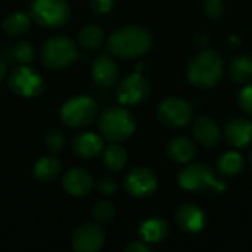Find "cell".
I'll return each instance as SVG.
<instances>
[{"label":"cell","mask_w":252,"mask_h":252,"mask_svg":"<svg viewBox=\"0 0 252 252\" xmlns=\"http://www.w3.org/2000/svg\"><path fill=\"white\" fill-rule=\"evenodd\" d=\"M224 72L223 58L211 49H205L198 53L186 68V75L193 86L213 87L216 86Z\"/></svg>","instance_id":"cell-2"},{"label":"cell","mask_w":252,"mask_h":252,"mask_svg":"<svg viewBox=\"0 0 252 252\" xmlns=\"http://www.w3.org/2000/svg\"><path fill=\"white\" fill-rule=\"evenodd\" d=\"M179 186L185 190L189 192H205V190H216V192H223L226 190V185L216 179L213 170L201 162L190 164L186 168H183L179 173L177 177Z\"/></svg>","instance_id":"cell-4"},{"label":"cell","mask_w":252,"mask_h":252,"mask_svg":"<svg viewBox=\"0 0 252 252\" xmlns=\"http://www.w3.org/2000/svg\"><path fill=\"white\" fill-rule=\"evenodd\" d=\"M44 143H46L47 149H50L52 152H58L63 148L65 137L59 130H50L44 137Z\"/></svg>","instance_id":"cell-29"},{"label":"cell","mask_w":252,"mask_h":252,"mask_svg":"<svg viewBox=\"0 0 252 252\" xmlns=\"http://www.w3.org/2000/svg\"><path fill=\"white\" fill-rule=\"evenodd\" d=\"M34 52L35 50H34V47H32L31 43H28V41H19L13 47V59L19 65H27V63L32 62Z\"/></svg>","instance_id":"cell-28"},{"label":"cell","mask_w":252,"mask_h":252,"mask_svg":"<svg viewBox=\"0 0 252 252\" xmlns=\"http://www.w3.org/2000/svg\"><path fill=\"white\" fill-rule=\"evenodd\" d=\"M72 151L84 159H92L103 151V140L94 133H81L72 140Z\"/></svg>","instance_id":"cell-17"},{"label":"cell","mask_w":252,"mask_h":252,"mask_svg":"<svg viewBox=\"0 0 252 252\" xmlns=\"http://www.w3.org/2000/svg\"><path fill=\"white\" fill-rule=\"evenodd\" d=\"M4 75H6V63L0 59V81L4 78Z\"/></svg>","instance_id":"cell-35"},{"label":"cell","mask_w":252,"mask_h":252,"mask_svg":"<svg viewBox=\"0 0 252 252\" xmlns=\"http://www.w3.org/2000/svg\"><path fill=\"white\" fill-rule=\"evenodd\" d=\"M204 6V12L211 18V19H217L223 15L224 12V3L223 0H204L202 1Z\"/></svg>","instance_id":"cell-30"},{"label":"cell","mask_w":252,"mask_h":252,"mask_svg":"<svg viewBox=\"0 0 252 252\" xmlns=\"http://www.w3.org/2000/svg\"><path fill=\"white\" fill-rule=\"evenodd\" d=\"M126 252H151L152 248L148 245V242L143 241H133L126 247Z\"/></svg>","instance_id":"cell-34"},{"label":"cell","mask_w":252,"mask_h":252,"mask_svg":"<svg viewBox=\"0 0 252 252\" xmlns=\"http://www.w3.org/2000/svg\"><path fill=\"white\" fill-rule=\"evenodd\" d=\"M250 161H251V164H252V149H251V154H250Z\"/></svg>","instance_id":"cell-36"},{"label":"cell","mask_w":252,"mask_h":252,"mask_svg":"<svg viewBox=\"0 0 252 252\" xmlns=\"http://www.w3.org/2000/svg\"><path fill=\"white\" fill-rule=\"evenodd\" d=\"M244 167V158L236 151L224 152L217 161V170L224 176H236Z\"/></svg>","instance_id":"cell-26"},{"label":"cell","mask_w":252,"mask_h":252,"mask_svg":"<svg viewBox=\"0 0 252 252\" xmlns=\"http://www.w3.org/2000/svg\"><path fill=\"white\" fill-rule=\"evenodd\" d=\"M106 241L105 230L97 223H86L75 229L72 235V247L78 252L99 251Z\"/></svg>","instance_id":"cell-11"},{"label":"cell","mask_w":252,"mask_h":252,"mask_svg":"<svg viewBox=\"0 0 252 252\" xmlns=\"http://www.w3.org/2000/svg\"><path fill=\"white\" fill-rule=\"evenodd\" d=\"M92 216L97 223H109L115 217V207L109 201H99L93 205Z\"/></svg>","instance_id":"cell-27"},{"label":"cell","mask_w":252,"mask_h":252,"mask_svg":"<svg viewBox=\"0 0 252 252\" xmlns=\"http://www.w3.org/2000/svg\"><path fill=\"white\" fill-rule=\"evenodd\" d=\"M97 190L105 196H112L118 190V182L114 177H102L96 183Z\"/></svg>","instance_id":"cell-31"},{"label":"cell","mask_w":252,"mask_h":252,"mask_svg":"<svg viewBox=\"0 0 252 252\" xmlns=\"http://www.w3.org/2000/svg\"><path fill=\"white\" fill-rule=\"evenodd\" d=\"M62 185L65 192L75 198L87 196L94 186L92 176L83 168H71L69 171H66L62 179Z\"/></svg>","instance_id":"cell-14"},{"label":"cell","mask_w":252,"mask_h":252,"mask_svg":"<svg viewBox=\"0 0 252 252\" xmlns=\"http://www.w3.org/2000/svg\"><path fill=\"white\" fill-rule=\"evenodd\" d=\"M224 136L227 143L235 148H244L252 143V121L247 118H233L226 124Z\"/></svg>","instance_id":"cell-16"},{"label":"cell","mask_w":252,"mask_h":252,"mask_svg":"<svg viewBox=\"0 0 252 252\" xmlns=\"http://www.w3.org/2000/svg\"><path fill=\"white\" fill-rule=\"evenodd\" d=\"M151 93V84L146 77L139 72L124 77L117 87V99L123 105H137Z\"/></svg>","instance_id":"cell-10"},{"label":"cell","mask_w":252,"mask_h":252,"mask_svg":"<svg viewBox=\"0 0 252 252\" xmlns=\"http://www.w3.org/2000/svg\"><path fill=\"white\" fill-rule=\"evenodd\" d=\"M77 41L86 50H96L103 44L105 32L99 25L90 24V25H86L80 30Z\"/></svg>","instance_id":"cell-23"},{"label":"cell","mask_w":252,"mask_h":252,"mask_svg":"<svg viewBox=\"0 0 252 252\" xmlns=\"http://www.w3.org/2000/svg\"><path fill=\"white\" fill-rule=\"evenodd\" d=\"M170 233L168 223L161 217H151L140 224V235L148 244L162 242Z\"/></svg>","instance_id":"cell-20"},{"label":"cell","mask_w":252,"mask_h":252,"mask_svg":"<svg viewBox=\"0 0 252 252\" xmlns=\"http://www.w3.org/2000/svg\"><path fill=\"white\" fill-rule=\"evenodd\" d=\"M176 223L177 226L189 233L201 232L207 223L205 213L195 204H183L179 207L176 213Z\"/></svg>","instance_id":"cell-15"},{"label":"cell","mask_w":252,"mask_h":252,"mask_svg":"<svg viewBox=\"0 0 252 252\" xmlns=\"http://www.w3.org/2000/svg\"><path fill=\"white\" fill-rule=\"evenodd\" d=\"M127 192L137 198L151 196L158 188V179L154 171L145 167H136L128 171L124 180Z\"/></svg>","instance_id":"cell-12"},{"label":"cell","mask_w":252,"mask_h":252,"mask_svg":"<svg viewBox=\"0 0 252 252\" xmlns=\"http://www.w3.org/2000/svg\"><path fill=\"white\" fill-rule=\"evenodd\" d=\"M167 155L171 161L177 164L190 162L196 155V146L189 137H174L167 145Z\"/></svg>","instance_id":"cell-19"},{"label":"cell","mask_w":252,"mask_h":252,"mask_svg":"<svg viewBox=\"0 0 252 252\" xmlns=\"http://www.w3.org/2000/svg\"><path fill=\"white\" fill-rule=\"evenodd\" d=\"M238 100H239L241 109H242L245 114L252 115V84L245 86V87L239 92Z\"/></svg>","instance_id":"cell-32"},{"label":"cell","mask_w":252,"mask_h":252,"mask_svg":"<svg viewBox=\"0 0 252 252\" xmlns=\"http://www.w3.org/2000/svg\"><path fill=\"white\" fill-rule=\"evenodd\" d=\"M31 27V16L25 12H13L3 21V30L9 35H21Z\"/></svg>","instance_id":"cell-25"},{"label":"cell","mask_w":252,"mask_h":252,"mask_svg":"<svg viewBox=\"0 0 252 252\" xmlns=\"http://www.w3.org/2000/svg\"><path fill=\"white\" fill-rule=\"evenodd\" d=\"M102 161H103V165L112 171V173H118L121 171L126 164H127V152L123 146H120L118 143H112L109 145L103 154H102Z\"/></svg>","instance_id":"cell-24"},{"label":"cell","mask_w":252,"mask_h":252,"mask_svg":"<svg viewBox=\"0 0 252 252\" xmlns=\"http://www.w3.org/2000/svg\"><path fill=\"white\" fill-rule=\"evenodd\" d=\"M120 69L111 55H99L92 63V78L100 87H111L117 83Z\"/></svg>","instance_id":"cell-13"},{"label":"cell","mask_w":252,"mask_h":252,"mask_svg":"<svg viewBox=\"0 0 252 252\" xmlns=\"http://www.w3.org/2000/svg\"><path fill=\"white\" fill-rule=\"evenodd\" d=\"M9 87L18 96L35 97L43 92V80L27 65H18L9 75Z\"/></svg>","instance_id":"cell-9"},{"label":"cell","mask_w":252,"mask_h":252,"mask_svg":"<svg viewBox=\"0 0 252 252\" xmlns=\"http://www.w3.org/2000/svg\"><path fill=\"white\" fill-rule=\"evenodd\" d=\"M61 170H62L61 161L53 155H47V157H41L35 162L34 176L43 183H52L59 176Z\"/></svg>","instance_id":"cell-21"},{"label":"cell","mask_w":252,"mask_h":252,"mask_svg":"<svg viewBox=\"0 0 252 252\" xmlns=\"http://www.w3.org/2000/svg\"><path fill=\"white\" fill-rule=\"evenodd\" d=\"M193 134L196 140L205 148H214L220 140V128L210 117H199L193 124Z\"/></svg>","instance_id":"cell-18"},{"label":"cell","mask_w":252,"mask_h":252,"mask_svg":"<svg viewBox=\"0 0 252 252\" xmlns=\"http://www.w3.org/2000/svg\"><path fill=\"white\" fill-rule=\"evenodd\" d=\"M97 117V103L90 96L71 97L61 108V120L71 128H83L90 126Z\"/></svg>","instance_id":"cell-6"},{"label":"cell","mask_w":252,"mask_h":252,"mask_svg":"<svg viewBox=\"0 0 252 252\" xmlns=\"http://www.w3.org/2000/svg\"><path fill=\"white\" fill-rule=\"evenodd\" d=\"M30 16L41 27L58 28L69 21L71 9L65 0H32Z\"/></svg>","instance_id":"cell-7"},{"label":"cell","mask_w":252,"mask_h":252,"mask_svg":"<svg viewBox=\"0 0 252 252\" xmlns=\"http://www.w3.org/2000/svg\"><path fill=\"white\" fill-rule=\"evenodd\" d=\"M40 56L43 65L49 69H63L77 59L78 50L71 38L58 35L43 44Z\"/></svg>","instance_id":"cell-5"},{"label":"cell","mask_w":252,"mask_h":252,"mask_svg":"<svg viewBox=\"0 0 252 252\" xmlns=\"http://www.w3.org/2000/svg\"><path fill=\"white\" fill-rule=\"evenodd\" d=\"M152 46L151 32L140 25H126L115 30L106 43L108 52L123 59L140 58Z\"/></svg>","instance_id":"cell-1"},{"label":"cell","mask_w":252,"mask_h":252,"mask_svg":"<svg viewBox=\"0 0 252 252\" xmlns=\"http://www.w3.org/2000/svg\"><path fill=\"white\" fill-rule=\"evenodd\" d=\"M99 131L100 134L112 142L121 143L128 140L136 131V118L126 108H108L99 117Z\"/></svg>","instance_id":"cell-3"},{"label":"cell","mask_w":252,"mask_h":252,"mask_svg":"<svg viewBox=\"0 0 252 252\" xmlns=\"http://www.w3.org/2000/svg\"><path fill=\"white\" fill-rule=\"evenodd\" d=\"M193 117L192 105L180 97H168L158 106L159 121L170 128H180L190 123Z\"/></svg>","instance_id":"cell-8"},{"label":"cell","mask_w":252,"mask_h":252,"mask_svg":"<svg viewBox=\"0 0 252 252\" xmlns=\"http://www.w3.org/2000/svg\"><path fill=\"white\" fill-rule=\"evenodd\" d=\"M229 77L232 81L242 84L252 78V56L239 55L229 65Z\"/></svg>","instance_id":"cell-22"},{"label":"cell","mask_w":252,"mask_h":252,"mask_svg":"<svg viewBox=\"0 0 252 252\" xmlns=\"http://www.w3.org/2000/svg\"><path fill=\"white\" fill-rule=\"evenodd\" d=\"M114 1L115 0H89V4L94 13L105 15V13L111 12V9L114 7Z\"/></svg>","instance_id":"cell-33"}]
</instances>
